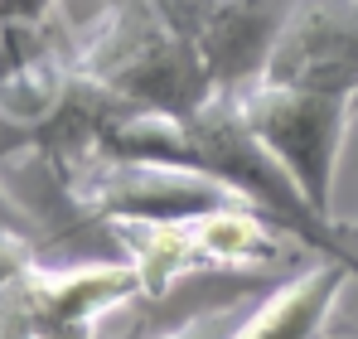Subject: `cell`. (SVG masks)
<instances>
[{"label": "cell", "mask_w": 358, "mask_h": 339, "mask_svg": "<svg viewBox=\"0 0 358 339\" xmlns=\"http://www.w3.org/2000/svg\"><path fill=\"white\" fill-rule=\"evenodd\" d=\"M97 155H117V160H165V165H189L208 179H218L223 189H233L252 214H262L276 233H286L305 252L320 257H339L358 272V247L339 219H324L286 165L262 146V136L247 126L238 97L218 92L208 97L199 112L189 116H160L141 112L131 121L112 126L97 146Z\"/></svg>", "instance_id": "1"}, {"label": "cell", "mask_w": 358, "mask_h": 339, "mask_svg": "<svg viewBox=\"0 0 358 339\" xmlns=\"http://www.w3.org/2000/svg\"><path fill=\"white\" fill-rule=\"evenodd\" d=\"M73 58L141 112L189 116L218 97L203 58L175 34L155 0H97L83 25L73 20Z\"/></svg>", "instance_id": "2"}, {"label": "cell", "mask_w": 358, "mask_h": 339, "mask_svg": "<svg viewBox=\"0 0 358 339\" xmlns=\"http://www.w3.org/2000/svg\"><path fill=\"white\" fill-rule=\"evenodd\" d=\"M112 233H117L121 252L136 262V272H141L150 296H165L179 282L199 277V272L281 267L286 262L281 242H291L286 233H276L247 204L218 209V214H199V219H179V223H117Z\"/></svg>", "instance_id": "3"}, {"label": "cell", "mask_w": 358, "mask_h": 339, "mask_svg": "<svg viewBox=\"0 0 358 339\" xmlns=\"http://www.w3.org/2000/svg\"><path fill=\"white\" fill-rule=\"evenodd\" d=\"M238 107L247 126L262 136V146L286 165L296 189L334 219V184L339 160L354 126V97L349 92H315V88H281V83H252L238 92Z\"/></svg>", "instance_id": "4"}, {"label": "cell", "mask_w": 358, "mask_h": 339, "mask_svg": "<svg viewBox=\"0 0 358 339\" xmlns=\"http://www.w3.org/2000/svg\"><path fill=\"white\" fill-rule=\"evenodd\" d=\"M63 194L87 214L92 223H179L218 209H238L242 199L223 189L218 179L199 174L189 165L165 160H117V155H87L59 179Z\"/></svg>", "instance_id": "5"}, {"label": "cell", "mask_w": 358, "mask_h": 339, "mask_svg": "<svg viewBox=\"0 0 358 339\" xmlns=\"http://www.w3.org/2000/svg\"><path fill=\"white\" fill-rule=\"evenodd\" d=\"M145 291L131 257L39 262L20 282V305L34 339H97L102 325Z\"/></svg>", "instance_id": "6"}, {"label": "cell", "mask_w": 358, "mask_h": 339, "mask_svg": "<svg viewBox=\"0 0 358 339\" xmlns=\"http://www.w3.org/2000/svg\"><path fill=\"white\" fill-rule=\"evenodd\" d=\"M175 34L203 58L218 92L238 97L262 83L271 39L291 0H155Z\"/></svg>", "instance_id": "7"}, {"label": "cell", "mask_w": 358, "mask_h": 339, "mask_svg": "<svg viewBox=\"0 0 358 339\" xmlns=\"http://www.w3.org/2000/svg\"><path fill=\"white\" fill-rule=\"evenodd\" d=\"M262 83L358 92V0H291Z\"/></svg>", "instance_id": "8"}, {"label": "cell", "mask_w": 358, "mask_h": 339, "mask_svg": "<svg viewBox=\"0 0 358 339\" xmlns=\"http://www.w3.org/2000/svg\"><path fill=\"white\" fill-rule=\"evenodd\" d=\"M358 272L339 257H310L281 286H271L233 330V339H324L344 286Z\"/></svg>", "instance_id": "9"}, {"label": "cell", "mask_w": 358, "mask_h": 339, "mask_svg": "<svg viewBox=\"0 0 358 339\" xmlns=\"http://www.w3.org/2000/svg\"><path fill=\"white\" fill-rule=\"evenodd\" d=\"M39 262H44V252H39V242H34L29 233L0 228V296H5V291H15V286L24 282Z\"/></svg>", "instance_id": "10"}, {"label": "cell", "mask_w": 358, "mask_h": 339, "mask_svg": "<svg viewBox=\"0 0 358 339\" xmlns=\"http://www.w3.org/2000/svg\"><path fill=\"white\" fill-rule=\"evenodd\" d=\"M0 339H34L29 320H24V305H20V286L0 296Z\"/></svg>", "instance_id": "11"}, {"label": "cell", "mask_w": 358, "mask_h": 339, "mask_svg": "<svg viewBox=\"0 0 358 339\" xmlns=\"http://www.w3.org/2000/svg\"><path fill=\"white\" fill-rule=\"evenodd\" d=\"M344 233H349V242L358 247V219H354V223H344Z\"/></svg>", "instance_id": "12"}, {"label": "cell", "mask_w": 358, "mask_h": 339, "mask_svg": "<svg viewBox=\"0 0 358 339\" xmlns=\"http://www.w3.org/2000/svg\"><path fill=\"white\" fill-rule=\"evenodd\" d=\"M354 107H358V92H354Z\"/></svg>", "instance_id": "13"}]
</instances>
